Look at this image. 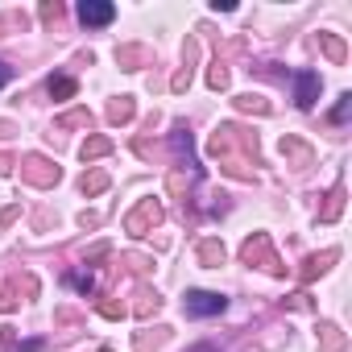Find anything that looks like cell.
Masks as SVG:
<instances>
[{"mask_svg":"<svg viewBox=\"0 0 352 352\" xmlns=\"http://www.w3.org/2000/svg\"><path fill=\"white\" fill-rule=\"evenodd\" d=\"M174 149H179V157H187V166H195V157H191V137H187V129H179V133H174Z\"/></svg>","mask_w":352,"mask_h":352,"instance_id":"cell-6","label":"cell"},{"mask_svg":"<svg viewBox=\"0 0 352 352\" xmlns=\"http://www.w3.org/2000/svg\"><path fill=\"white\" fill-rule=\"evenodd\" d=\"M67 282H71L75 290H83V294H87V290L96 286V278H91V274H67Z\"/></svg>","mask_w":352,"mask_h":352,"instance_id":"cell-8","label":"cell"},{"mask_svg":"<svg viewBox=\"0 0 352 352\" xmlns=\"http://www.w3.org/2000/svg\"><path fill=\"white\" fill-rule=\"evenodd\" d=\"M116 17V9L108 5V0H83V5H79V21L83 25H108Z\"/></svg>","mask_w":352,"mask_h":352,"instance_id":"cell-3","label":"cell"},{"mask_svg":"<svg viewBox=\"0 0 352 352\" xmlns=\"http://www.w3.org/2000/svg\"><path fill=\"white\" fill-rule=\"evenodd\" d=\"M50 96H54V100H71V96H75V79H67V75L50 79Z\"/></svg>","mask_w":352,"mask_h":352,"instance_id":"cell-4","label":"cell"},{"mask_svg":"<svg viewBox=\"0 0 352 352\" xmlns=\"http://www.w3.org/2000/svg\"><path fill=\"white\" fill-rule=\"evenodd\" d=\"M9 79H13V67H9V63H0V87H5Z\"/></svg>","mask_w":352,"mask_h":352,"instance_id":"cell-12","label":"cell"},{"mask_svg":"<svg viewBox=\"0 0 352 352\" xmlns=\"http://www.w3.org/2000/svg\"><path fill=\"white\" fill-rule=\"evenodd\" d=\"M224 307H228V298H224V294H216V290H187V315H195V319L220 315Z\"/></svg>","mask_w":352,"mask_h":352,"instance_id":"cell-1","label":"cell"},{"mask_svg":"<svg viewBox=\"0 0 352 352\" xmlns=\"http://www.w3.org/2000/svg\"><path fill=\"white\" fill-rule=\"evenodd\" d=\"M348 112H352V96L344 91V96H340V104H336V112H331V120H336V124H344V120H348Z\"/></svg>","mask_w":352,"mask_h":352,"instance_id":"cell-7","label":"cell"},{"mask_svg":"<svg viewBox=\"0 0 352 352\" xmlns=\"http://www.w3.org/2000/svg\"><path fill=\"white\" fill-rule=\"evenodd\" d=\"M104 183H108L104 174H91V179H83V191H104Z\"/></svg>","mask_w":352,"mask_h":352,"instance_id":"cell-10","label":"cell"},{"mask_svg":"<svg viewBox=\"0 0 352 352\" xmlns=\"http://www.w3.org/2000/svg\"><path fill=\"white\" fill-rule=\"evenodd\" d=\"M191 352H216V348H212V344H199V348H191Z\"/></svg>","mask_w":352,"mask_h":352,"instance_id":"cell-13","label":"cell"},{"mask_svg":"<svg viewBox=\"0 0 352 352\" xmlns=\"http://www.w3.org/2000/svg\"><path fill=\"white\" fill-rule=\"evenodd\" d=\"M100 153H108V141L104 137H96L91 145H83V157H100Z\"/></svg>","mask_w":352,"mask_h":352,"instance_id":"cell-9","label":"cell"},{"mask_svg":"<svg viewBox=\"0 0 352 352\" xmlns=\"http://www.w3.org/2000/svg\"><path fill=\"white\" fill-rule=\"evenodd\" d=\"M149 220H153V224L162 220V212H157L153 204H145V208H141V212H137V216L129 220V228H133V232H141V224H149Z\"/></svg>","mask_w":352,"mask_h":352,"instance_id":"cell-5","label":"cell"},{"mask_svg":"<svg viewBox=\"0 0 352 352\" xmlns=\"http://www.w3.org/2000/svg\"><path fill=\"white\" fill-rule=\"evenodd\" d=\"M204 261H224V249H216V245H204Z\"/></svg>","mask_w":352,"mask_h":352,"instance_id":"cell-11","label":"cell"},{"mask_svg":"<svg viewBox=\"0 0 352 352\" xmlns=\"http://www.w3.org/2000/svg\"><path fill=\"white\" fill-rule=\"evenodd\" d=\"M319 100V75L315 71H298L294 75V104L298 108H311Z\"/></svg>","mask_w":352,"mask_h":352,"instance_id":"cell-2","label":"cell"}]
</instances>
